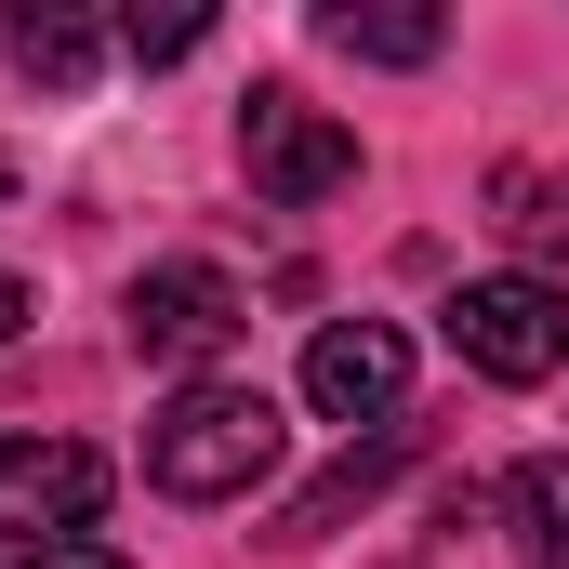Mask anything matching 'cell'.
I'll return each mask as SVG.
<instances>
[{"label":"cell","mask_w":569,"mask_h":569,"mask_svg":"<svg viewBox=\"0 0 569 569\" xmlns=\"http://www.w3.org/2000/svg\"><path fill=\"white\" fill-rule=\"evenodd\" d=\"M450 345L490 385H557L569 371V291L557 279H463L450 291Z\"/></svg>","instance_id":"cell-3"},{"label":"cell","mask_w":569,"mask_h":569,"mask_svg":"<svg viewBox=\"0 0 569 569\" xmlns=\"http://www.w3.org/2000/svg\"><path fill=\"white\" fill-rule=\"evenodd\" d=\"M239 172H252L279 212H318L331 186H358V133H345V120H318L291 80H266V93L239 107Z\"/></svg>","instance_id":"cell-4"},{"label":"cell","mask_w":569,"mask_h":569,"mask_svg":"<svg viewBox=\"0 0 569 569\" xmlns=\"http://www.w3.org/2000/svg\"><path fill=\"white\" fill-rule=\"evenodd\" d=\"M0 212H13V146H0Z\"/></svg>","instance_id":"cell-14"},{"label":"cell","mask_w":569,"mask_h":569,"mask_svg":"<svg viewBox=\"0 0 569 569\" xmlns=\"http://www.w3.org/2000/svg\"><path fill=\"white\" fill-rule=\"evenodd\" d=\"M239 331H252V291L226 279V266H199V252L133 279V358L146 371H212Z\"/></svg>","instance_id":"cell-5"},{"label":"cell","mask_w":569,"mask_h":569,"mask_svg":"<svg viewBox=\"0 0 569 569\" xmlns=\"http://www.w3.org/2000/svg\"><path fill=\"white\" fill-rule=\"evenodd\" d=\"M318 40H331V53H371V67H425L437 40H450V13H371V0H331Z\"/></svg>","instance_id":"cell-10"},{"label":"cell","mask_w":569,"mask_h":569,"mask_svg":"<svg viewBox=\"0 0 569 569\" xmlns=\"http://www.w3.org/2000/svg\"><path fill=\"white\" fill-rule=\"evenodd\" d=\"M398 463H411V425H385L371 450H345V463H331V477H318V490H305V503L279 517V543H318V530H345V517H358V503H371Z\"/></svg>","instance_id":"cell-8"},{"label":"cell","mask_w":569,"mask_h":569,"mask_svg":"<svg viewBox=\"0 0 569 569\" xmlns=\"http://www.w3.org/2000/svg\"><path fill=\"white\" fill-rule=\"evenodd\" d=\"M13 569H133L120 543H53V557H13Z\"/></svg>","instance_id":"cell-12"},{"label":"cell","mask_w":569,"mask_h":569,"mask_svg":"<svg viewBox=\"0 0 569 569\" xmlns=\"http://www.w3.org/2000/svg\"><path fill=\"white\" fill-rule=\"evenodd\" d=\"M212 40V13H120V53L133 67H172V53H199Z\"/></svg>","instance_id":"cell-11"},{"label":"cell","mask_w":569,"mask_h":569,"mask_svg":"<svg viewBox=\"0 0 569 569\" xmlns=\"http://www.w3.org/2000/svg\"><path fill=\"white\" fill-rule=\"evenodd\" d=\"M503 530H517L530 569H569V450H530V463L503 477Z\"/></svg>","instance_id":"cell-9"},{"label":"cell","mask_w":569,"mask_h":569,"mask_svg":"<svg viewBox=\"0 0 569 569\" xmlns=\"http://www.w3.org/2000/svg\"><path fill=\"white\" fill-rule=\"evenodd\" d=\"M0 40H13V67H27V80H53V93H80V80L107 67V27H93V13H67V0H27Z\"/></svg>","instance_id":"cell-7"},{"label":"cell","mask_w":569,"mask_h":569,"mask_svg":"<svg viewBox=\"0 0 569 569\" xmlns=\"http://www.w3.org/2000/svg\"><path fill=\"white\" fill-rule=\"evenodd\" d=\"M93 517H107V450H80V437H0V543L13 557L93 543Z\"/></svg>","instance_id":"cell-2"},{"label":"cell","mask_w":569,"mask_h":569,"mask_svg":"<svg viewBox=\"0 0 569 569\" xmlns=\"http://www.w3.org/2000/svg\"><path fill=\"white\" fill-rule=\"evenodd\" d=\"M27 318H40V291H27V279H13V266H0V345H13Z\"/></svg>","instance_id":"cell-13"},{"label":"cell","mask_w":569,"mask_h":569,"mask_svg":"<svg viewBox=\"0 0 569 569\" xmlns=\"http://www.w3.org/2000/svg\"><path fill=\"white\" fill-rule=\"evenodd\" d=\"M266 477H279V398L266 385H186L146 425V490H172V503H239Z\"/></svg>","instance_id":"cell-1"},{"label":"cell","mask_w":569,"mask_h":569,"mask_svg":"<svg viewBox=\"0 0 569 569\" xmlns=\"http://www.w3.org/2000/svg\"><path fill=\"white\" fill-rule=\"evenodd\" d=\"M305 398H318L331 425H398V398H411V331H398V318H318Z\"/></svg>","instance_id":"cell-6"}]
</instances>
